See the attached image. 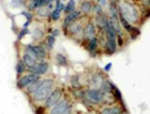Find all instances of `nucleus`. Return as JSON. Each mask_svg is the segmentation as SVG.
<instances>
[{"label":"nucleus","mask_w":150,"mask_h":114,"mask_svg":"<svg viewBox=\"0 0 150 114\" xmlns=\"http://www.w3.org/2000/svg\"><path fill=\"white\" fill-rule=\"evenodd\" d=\"M117 1V7L119 11V16L124 17L129 22L131 25H136L140 22V13L139 8L133 1L131 0H115Z\"/></svg>","instance_id":"obj_1"},{"label":"nucleus","mask_w":150,"mask_h":114,"mask_svg":"<svg viewBox=\"0 0 150 114\" xmlns=\"http://www.w3.org/2000/svg\"><path fill=\"white\" fill-rule=\"evenodd\" d=\"M54 90V79L53 78H44L42 79V83L38 87V90L30 96L31 101L36 104H42L47 100V97L51 95V92Z\"/></svg>","instance_id":"obj_2"},{"label":"nucleus","mask_w":150,"mask_h":114,"mask_svg":"<svg viewBox=\"0 0 150 114\" xmlns=\"http://www.w3.org/2000/svg\"><path fill=\"white\" fill-rule=\"evenodd\" d=\"M84 100L91 105H101L104 103V93L98 88H87L84 90Z\"/></svg>","instance_id":"obj_3"},{"label":"nucleus","mask_w":150,"mask_h":114,"mask_svg":"<svg viewBox=\"0 0 150 114\" xmlns=\"http://www.w3.org/2000/svg\"><path fill=\"white\" fill-rule=\"evenodd\" d=\"M83 31H84V25L82 22V18H80L79 21L73 22V24L67 27V30L65 31V33H66L69 36L74 38V39H76L78 42H80V40H83Z\"/></svg>","instance_id":"obj_4"},{"label":"nucleus","mask_w":150,"mask_h":114,"mask_svg":"<svg viewBox=\"0 0 150 114\" xmlns=\"http://www.w3.org/2000/svg\"><path fill=\"white\" fill-rule=\"evenodd\" d=\"M62 99H64V88L57 87V88H54V90L52 91L51 95H49L48 97H47V100L43 103V106L48 110V109H51V108L54 106L57 103H60Z\"/></svg>","instance_id":"obj_5"},{"label":"nucleus","mask_w":150,"mask_h":114,"mask_svg":"<svg viewBox=\"0 0 150 114\" xmlns=\"http://www.w3.org/2000/svg\"><path fill=\"white\" fill-rule=\"evenodd\" d=\"M97 26L92 20H88L86 25H84V31H83V40L87 42V40L92 39V38L97 36Z\"/></svg>","instance_id":"obj_6"},{"label":"nucleus","mask_w":150,"mask_h":114,"mask_svg":"<svg viewBox=\"0 0 150 114\" xmlns=\"http://www.w3.org/2000/svg\"><path fill=\"white\" fill-rule=\"evenodd\" d=\"M38 79H40V77L39 75H36V74H33V73L23 74V75H21V77H18V79H17V88H20V90H25V88H26L31 82L38 81Z\"/></svg>","instance_id":"obj_7"},{"label":"nucleus","mask_w":150,"mask_h":114,"mask_svg":"<svg viewBox=\"0 0 150 114\" xmlns=\"http://www.w3.org/2000/svg\"><path fill=\"white\" fill-rule=\"evenodd\" d=\"M70 105H73V104H71V101H70V99L64 97L60 103H57L53 108L48 109V114H62Z\"/></svg>","instance_id":"obj_8"},{"label":"nucleus","mask_w":150,"mask_h":114,"mask_svg":"<svg viewBox=\"0 0 150 114\" xmlns=\"http://www.w3.org/2000/svg\"><path fill=\"white\" fill-rule=\"evenodd\" d=\"M80 18H83V14H82V12L78 11V9H75L74 12H71V13L66 14V16H65L64 22H62V28H64V31H66V30H67V27L70 26V25L73 24V22L79 21Z\"/></svg>","instance_id":"obj_9"},{"label":"nucleus","mask_w":150,"mask_h":114,"mask_svg":"<svg viewBox=\"0 0 150 114\" xmlns=\"http://www.w3.org/2000/svg\"><path fill=\"white\" fill-rule=\"evenodd\" d=\"M104 79H105L104 71H96V73H93V74L88 78V86H89V88H98V90H100V87H101Z\"/></svg>","instance_id":"obj_10"},{"label":"nucleus","mask_w":150,"mask_h":114,"mask_svg":"<svg viewBox=\"0 0 150 114\" xmlns=\"http://www.w3.org/2000/svg\"><path fill=\"white\" fill-rule=\"evenodd\" d=\"M48 70H49V64L47 61H39L35 66L27 69V71H29V73L36 74V75H39V77H42V75H45L47 73H48Z\"/></svg>","instance_id":"obj_11"},{"label":"nucleus","mask_w":150,"mask_h":114,"mask_svg":"<svg viewBox=\"0 0 150 114\" xmlns=\"http://www.w3.org/2000/svg\"><path fill=\"white\" fill-rule=\"evenodd\" d=\"M126 112V105H118V104H112V105H106L101 108L100 114H122Z\"/></svg>","instance_id":"obj_12"},{"label":"nucleus","mask_w":150,"mask_h":114,"mask_svg":"<svg viewBox=\"0 0 150 114\" xmlns=\"http://www.w3.org/2000/svg\"><path fill=\"white\" fill-rule=\"evenodd\" d=\"M31 48H33L34 53H35L36 58L39 61H45V58L48 57V51H47L43 46H39V44H31Z\"/></svg>","instance_id":"obj_13"},{"label":"nucleus","mask_w":150,"mask_h":114,"mask_svg":"<svg viewBox=\"0 0 150 114\" xmlns=\"http://www.w3.org/2000/svg\"><path fill=\"white\" fill-rule=\"evenodd\" d=\"M98 46H100V44H98V36H95V38H92V39H89V40H87V42H86V48L89 52L91 56H96V55H97Z\"/></svg>","instance_id":"obj_14"},{"label":"nucleus","mask_w":150,"mask_h":114,"mask_svg":"<svg viewBox=\"0 0 150 114\" xmlns=\"http://www.w3.org/2000/svg\"><path fill=\"white\" fill-rule=\"evenodd\" d=\"M21 60H22V61L25 62V65L27 66V69H29V68H33V66H35L38 62H39V60H38L36 57L31 56L30 53H27V52H23L22 57H21Z\"/></svg>","instance_id":"obj_15"},{"label":"nucleus","mask_w":150,"mask_h":114,"mask_svg":"<svg viewBox=\"0 0 150 114\" xmlns=\"http://www.w3.org/2000/svg\"><path fill=\"white\" fill-rule=\"evenodd\" d=\"M52 8H53V5H52V4L43 5V7H40V8H38V9H36V11H35V13H36L38 17L47 18V17H49V14H51Z\"/></svg>","instance_id":"obj_16"},{"label":"nucleus","mask_w":150,"mask_h":114,"mask_svg":"<svg viewBox=\"0 0 150 114\" xmlns=\"http://www.w3.org/2000/svg\"><path fill=\"white\" fill-rule=\"evenodd\" d=\"M26 5L30 12H34V11H36L38 8L43 7V5H47V0H27Z\"/></svg>","instance_id":"obj_17"},{"label":"nucleus","mask_w":150,"mask_h":114,"mask_svg":"<svg viewBox=\"0 0 150 114\" xmlns=\"http://www.w3.org/2000/svg\"><path fill=\"white\" fill-rule=\"evenodd\" d=\"M114 87H115V84L112 83L110 79L105 78L104 82H102V84H101V87H100V90H101L102 93H111L112 92V88H114Z\"/></svg>","instance_id":"obj_18"},{"label":"nucleus","mask_w":150,"mask_h":114,"mask_svg":"<svg viewBox=\"0 0 150 114\" xmlns=\"http://www.w3.org/2000/svg\"><path fill=\"white\" fill-rule=\"evenodd\" d=\"M40 83H42V78L40 79H38V81H34V82H31V83L27 86L26 88H25V92H26V95L27 96H31V95H33L34 92H35V91L38 90V87H39L40 86Z\"/></svg>","instance_id":"obj_19"},{"label":"nucleus","mask_w":150,"mask_h":114,"mask_svg":"<svg viewBox=\"0 0 150 114\" xmlns=\"http://www.w3.org/2000/svg\"><path fill=\"white\" fill-rule=\"evenodd\" d=\"M92 8H93V3H92V1H88V0H83V3L80 4V9H79V11L82 12V14L88 16V14L92 13Z\"/></svg>","instance_id":"obj_20"},{"label":"nucleus","mask_w":150,"mask_h":114,"mask_svg":"<svg viewBox=\"0 0 150 114\" xmlns=\"http://www.w3.org/2000/svg\"><path fill=\"white\" fill-rule=\"evenodd\" d=\"M112 96H114V99H115V101L117 103H119L120 105H124V101H123V96H122V92L119 91V88L115 86L114 88H112Z\"/></svg>","instance_id":"obj_21"},{"label":"nucleus","mask_w":150,"mask_h":114,"mask_svg":"<svg viewBox=\"0 0 150 114\" xmlns=\"http://www.w3.org/2000/svg\"><path fill=\"white\" fill-rule=\"evenodd\" d=\"M54 60H56V62H57L58 66H67V64H69L67 58L65 57V55H62V53H56Z\"/></svg>","instance_id":"obj_22"},{"label":"nucleus","mask_w":150,"mask_h":114,"mask_svg":"<svg viewBox=\"0 0 150 114\" xmlns=\"http://www.w3.org/2000/svg\"><path fill=\"white\" fill-rule=\"evenodd\" d=\"M27 70V66L25 65V62L22 60H20V61L17 62V65H16V73H17L18 77H21V75H23V73Z\"/></svg>","instance_id":"obj_23"},{"label":"nucleus","mask_w":150,"mask_h":114,"mask_svg":"<svg viewBox=\"0 0 150 114\" xmlns=\"http://www.w3.org/2000/svg\"><path fill=\"white\" fill-rule=\"evenodd\" d=\"M119 22H120V26L123 27L124 30L127 31V33H129V31H131V30H132V28H133V26H132V25H131L129 22H128V21H127V20H126V18H124V17H122V16H119Z\"/></svg>","instance_id":"obj_24"},{"label":"nucleus","mask_w":150,"mask_h":114,"mask_svg":"<svg viewBox=\"0 0 150 114\" xmlns=\"http://www.w3.org/2000/svg\"><path fill=\"white\" fill-rule=\"evenodd\" d=\"M75 5H76L75 0H69L67 4L65 5L64 13H65V14H69V13H71V12H74V11H75Z\"/></svg>","instance_id":"obj_25"},{"label":"nucleus","mask_w":150,"mask_h":114,"mask_svg":"<svg viewBox=\"0 0 150 114\" xmlns=\"http://www.w3.org/2000/svg\"><path fill=\"white\" fill-rule=\"evenodd\" d=\"M71 86H73V88H75V90H80V88H82V83H80L78 75H74V77L71 78Z\"/></svg>","instance_id":"obj_26"},{"label":"nucleus","mask_w":150,"mask_h":114,"mask_svg":"<svg viewBox=\"0 0 150 114\" xmlns=\"http://www.w3.org/2000/svg\"><path fill=\"white\" fill-rule=\"evenodd\" d=\"M61 13H62V12H60V11H56V9H53V11L51 12V14H49V20L53 21V22L58 21V20L61 18Z\"/></svg>","instance_id":"obj_27"},{"label":"nucleus","mask_w":150,"mask_h":114,"mask_svg":"<svg viewBox=\"0 0 150 114\" xmlns=\"http://www.w3.org/2000/svg\"><path fill=\"white\" fill-rule=\"evenodd\" d=\"M47 48L48 49H53V47H54V42H56V38L53 35H48L47 36Z\"/></svg>","instance_id":"obj_28"},{"label":"nucleus","mask_w":150,"mask_h":114,"mask_svg":"<svg viewBox=\"0 0 150 114\" xmlns=\"http://www.w3.org/2000/svg\"><path fill=\"white\" fill-rule=\"evenodd\" d=\"M43 36H44V31L40 30V28H35V30L33 31V38H34V39L40 40Z\"/></svg>","instance_id":"obj_29"},{"label":"nucleus","mask_w":150,"mask_h":114,"mask_svg":"<svg viewBox=\"0 0 150 114\" xmlns=\"http://www.w3.org/2000/svg\"><path fill=\"white\" fill-rule=\"evenodd\" d=\"M92 12H93V13H95V16H100V14H102V13H104V8H102L100 4H97V3H96V4H93Z\"/></svg>","instance_id":"obj_30"},{"label":"nucleus","mask_w":150,"mask_h":114,"mask_svg":"<svg viewBox=\"0 0 150 114\" xmlns=\"http://www.w3.org/2000/svg\"><path fill=\"white\" fill-rule=\"evenodd\" d=\"M128 34H129L131 39H136V38H139V35H140V28L136 27V26H133V28Z\"/></svg>","instance_id":"obj_31"},{"label":"nucleus","mask_w":150,"mask_h":114,"mask_svg":"<svg viewBox=\"0 0 150 114\" xmlns=\"http://www.w3.org/2000/svg\"><path fill=\"white\" fill-rule=\"evenodd\" d=\"M22 16H25V17H26V20L30 21V22L33 21V18H34V13H33V12H30V11H23Z\"/></svg>","instance_id":"obj_32"},{"label":"nucleus","mask_w":150,"mask_h":114,"mask_svg":"<svg viewBox=\"0 0 150 114\" xmlns=\"http://www.w3.org/2000/svg\"><path fill=\"white\" fill-rule=\"evenodd\" d=\"M65 5H66V4H64V3H62V1H56V7H54V9H56V11L64 12Z\"/></svg>","instance_id":"obj_33"},{"label":"nucleus","mask_w":150,"mask_h":114,"mask_svg":"<svg viewBox=\"0 0 150 114\" xmlns=\"http://www.w3.org/2000/svg\"><path fill=\"white\" fill-rule=\"evenodd\" d=\"M35 114H47V109L44 106H36L35 108Z\"/></svg>","instance_id":"obj_34"},{"label":"nucleus","mask_w":150,"mask_h":114,"mask_svg":"<svg viewBox=\"0 0 150 114\" xmlns=\"http://www.w3.org/2000/svg\"><path fill=\"white\" fill-rule=\"evenodd\" d=\"M23 5V0H12V7H21Z\"/></svg>","instance_id":"obj_35"},{"label":"nucleus","mask_w":150,"mask_h":114,"mask_svg":"<svg viewBox=\"0 0 150 114\" xmlns=\"http://www.w3.org/2000/svg\"><path fill=\"white\" fill-rule=\"evenodd\" d=\"M27 33H29V30H27V28H23V30L21 31L20 34H18V40H21V39H22V38H23L25 35H26Z\"/></svg>","instance_id":"obj_36"},{"label":"nucleus","mask_w":150,"mask_h":114,"mask_svg":"<svg viewBox=\"0 0 150 114\" xmlns=\"http://www.w3.org/2000/svg\"><path fill=\"white\" fill-rule=\"evenodd\" d=\"M111 68H112V64H111V62L106 64V65H105V68H104V73H109V71L111 70Z\"/></svg>","instance_id":"obj_37"},{"label":"nucleus","mask_w":150,"mask_h":114,"mask_svg":"<svg viewBox=\"0 0 150 114\" xmlns=\"http://www.w3.org/2000/svg\"><path fill=\"white\" fill-rule=\"evenodd\" d=\"M97 4H100L102 8H105L106 5L109 4V1H108V0H97Z\"/></svg>","instance_id":"obj_38"},{"label":"nucleus","mask_w":150,"mask_h":114,"mask_svg":"<svg viewBox=\"0 0 150 114\" xmlns=\"http://www.w3.org/2000/svg\"><path fill=\"white\" fill-rule=\"evenodd\" d=\"M71 113H73V105H70V106H69L67 109L65 110V112L62 113V114H71Z\"/></svg>","instance_id":"obj_39"},{"label":"nucleus","mask_w":150,"mask_h":114,"mask_svg":"<svg viewBox=\"0 0 150 114\" xmlns=\"http://www.w3.org/2000/svg\"><path fill=\"white\" fill-rule=\"evenodd\" d=\"M58 34H60V31H58V30H53V31H52V35H53V36H54V38H56V36H57V35H58Z\"/></svg>","instance_id":"obj_40"},{"label":"nucleus","mask_w":150,"mask_h":114,"mask_svg":"<svg viewBox=\"0 0 150 114\" xmlns=\"http://www.w3.org/2000/svg\"><path fill=\"white\" fill-rule=\"evenodd\" d=\"M56 0H47V4H53Z\"/></svg>","instance_id":"obj_41"},{"label":"nucleus","mask_w":150,"mask_h":114,"mask_svg":"<svg viewBox=\"0 0 150 114\" xmlns=\"http://www.w3.org/2000/svg\"><path fill=\"white\" fill-rule=\"evenodd\" d=\"M56 1H62V3H64V1H65V0H56Z\"/></svg>","instance_id":"obj_42"},{"label":"nucleus","mask_w":150,"mask_h":114,"mask_svg":"<svg viewBox=\"0 0 150 114\" xmlns=\"http://www.w3.org/2000/svg\"><path fill=\"white\" fill-rule=\"evenodd\" d=\"M122 114H128V113H127V112H123V113H122Z\"/></svg>","instance_id":"obj_43"},{"label":"nucleus","mask_w":150,"mask_h":114,"mask_svg":"<svg viewBox=\"0 0 150 114\" xmlns=\"http://www.w3.org/2000/svg\"><path fill=\"white\" fill-rule=\"evenodd\" d=\"M131 1H135V0H131Z\"/></svg>","instance_id":"obj_44"},{"label":"nucleus","mask_w":150,"mask_h":114,"mask_svg":"<svg viewBox=\"0 0 150 114\" xmlns=\"http://www.w3.org/2000/svg\"><path fill=\"white\" fill-rule=\"evenodd\" d=\"M88 1H92V0H88Z\"/></svg>","instance_id":"obj_45"}]
</instances>
